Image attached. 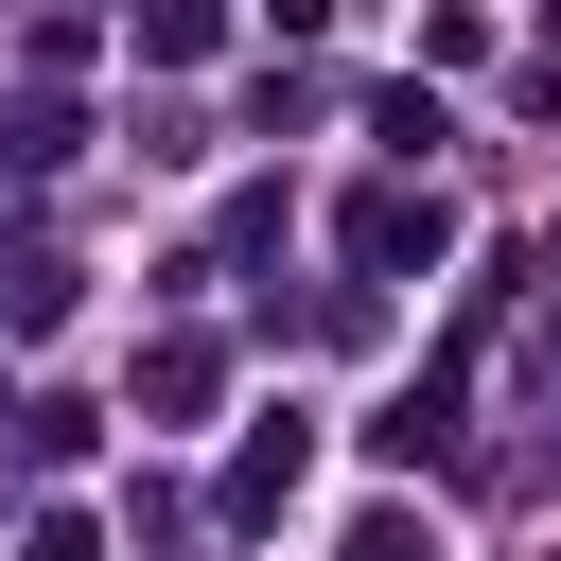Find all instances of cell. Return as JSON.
Returning <instances> with one entry per match:
<instances>
[{"label": "cell", "mask_w": 561, "mask_h": 561, "mask_svg": "<svg viewBox=\"0 0 561 561\" xmlns=\"http://www.w3.org/2000/svg\"><path fill=\"white\" fill-rule=\"evenodd\" d=\"M351 263H368V280L438 263V193H403V175H386V193H351Z\"/></svg>", "instance_id": "cell-1"}, {"label": "cell", "mask_w": 561, "mask_h": 561, "mask_svg": "<svg viewBox=\"0 0 561 561\" xmlns=\"http://www.w3.org/2000/svg\"><path fill=\"white\" fill-rule=\"evenodd\" d=\"M0 158H18V175H70V158H88V123H70V105H53V88H35V105H18V123H0Z\"/></svg>", "instance_id": "cell-4"}, {"label": "cell", "mask_w": 561, "mask_h": 561, "mask_svg": "<svg viewBox=\"0 0 561 561\" xmlns=\"http://www.w3.org/2000/svg\"><path fill=\"white\" fill-rule=\"evenodd\" d=\"M351 561H438V526H403V508H368V526H351Z\"/></svg>", "instance_id": "cell-5"}, {"label": "cell", "mask_w": 561, "mask_h": 561, "mask_svg": "<svg viewBox=\"0 0 561 561\" xmlns=\"http://www.w3.org/2000/svg\"><path fill=\"white\" fill-rule=\"evenodd\" d=\"M298 473H316V421H298V403H280V421H263V438H245V456H228V526H263V508H280V491H298Z\"/></svg>", "instance_id": "cell-2"}, {"label": "cell", "mask_w": 561, "mask_h": 561, "mask_svg": "<svg viewBox=\"0 0 561 561\" xmlns=\"http://www.w3.org/2000/svg\"><path fill=\"white\" fill-rule=\"evenodd\" d=\"M210 386H228V351H210V333H158V351H140V403H158V421H193Z\"/></svg>", "instance_id": "cell-3"}]
</instances>
